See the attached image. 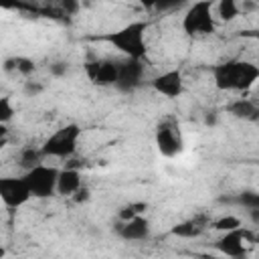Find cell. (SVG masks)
Returning a JSON list of instances; mask_svg holds the SVG:
<instances>
[{"label":"cell","instance_id":"4","mask_svg":"<svg viewBox=\"0 0 259 259\" xmlns=\"http://www.w3.org/2000/svg\"><path fill=\"white\" fill-rule=\"evenodd\" d=\"M79 136H81V130L79 125L75 123H69V125H63L59 130H55L42 144V154L49 156V158H71L77 150V142H79Z\"/></svg>","mask_w":259,"mask_h":259},{"label":"cell","instance_id":"22","mask_svg":"<svg viewBox=\"0 0 259 259\" xmlns=\"http://www.w3.org/2000/svg\"><path fill=\"white\" fill-rule=\"evenodd\" d=\"M12 113H14V109L10 105V99L8 97H2L0 99V121L2 123H8L12 119Z\"/></svg>","mask_w":259,"mask_h":259},{"label":"cell","instance_id":"24","mask_svg":"<svg viewBox=\"0 0 259 259\" xmlns=\"http://www.w3.org/2000/svg\"><path fill=\"white\" fill-rule=\"evenodd\" d=\"M255 101H257V103H259V87H257V89H255Z\"/></svg>","mask_w":259,"mask_h":259},{"label":"cell","instance_id":"10","mask_svg":"<svg viewBox=\"0 0 259 259\" xmlns=\"http://www.w3.org/2000/svg\"><path fill=\"white\" fill-rule=\"evenodd\" d=\"M247 245H249V235L241 227L239 229H233V231H227L217 241L219 251L225 253V255H229V257H241V255H245L247 253Z\"/></svg>","mask_w":259,"mask_h":259},{"label":"cell","instance_id":"23","mask_svg":"<svg viewBox=\"0 0 259 259\" xmlns=\"http://www.w3.org/2000/svg\"><path fill=\"white\" fill-rule=\"evenodd\" d=\"M73 200H75V202H85V200H89V188H87V186H81V188L73 194Z\"/></svg>","mask_w":259,"mask_h":259},{"label":"cell","instance_id":"3","mask_svg":"<svg viewBox=\"0 0 259 259\" xmlns=\"http://www.w3.org/2000/svg\"><path fill=\"white\" fill-rule=\"evenodd\" d=\"M212 0H196L182 16V30L188 36H204L212 34L217 28V20L212 14Z\"/></svg>","mask_w":259,"mask_h":259},{"label":"cell","instance_id":"20","mask_svg":"<svg viewBox=\"0 0 259 259\" xmlns=\"http://www.w3.org/2000/svg\"><path fill=\"white\" fill-rule=\"evenodd\" d=\"M144 208H146L144 204H136V202H132V204H127V206H123V208L119 210V221H130V219L142 214Z\"/></svg>","mask_w":259,"mask_h":259},{"label":"cell","instance_id":"6","mask_svg":"<svg viewBox=\"0 0 259 259\" xmlns=\"http://www.w3.org/2000/svg\"><path fill=\"white\" fill-rule=\"evenodd\" d=\"M0 198L10 208H18L24 202H28L32 198V192H30V186H28L24 174L0 178Z\"/></svg>","mask_w":259,"mask_h":259},{"label":"cell","instance_id":"18","mask_svg":"<svg viewBox=\"0 0 259 259\" xmlns=\"http://www.w3.org/2000/svg\"><path fill=\"white\" fill-rule=\"evenodd\" d=\"M239 227H241V219L235 217V214H227V217H221V219L214 221V229L217 231H223V233L233 231V229H239Z\"/></svg>","mask_w":259,"mask_h":259},{"label":"cell","instance_id":"14","mask_svg":"<svg viewBox=\"0 0 259 259\" xmlns=\"http://www.w3.org/2000/svg\"><path fill=\"white\" fill-rule=\"evenodd\" d=\"M227 111L239 119H257L259 117V103L249 97H239L227 105Z\"/></svg>","mask_w":259,"mask_h":259},{"label":"cell","instance_id":"1","mask_svg":"<svg viewBox=\"0 0 259 259\" xmlns=\"http://www.w3.org/2000/svg\"><path fill=\"white\" fill-rule=\"evenodd\" d=\"M212 81L221 91H247L259 83V67L243 59H229L212 67Z\"/></svg>","mask_w":259,"mask_h":259},{"label":"cell","instance_id":"21","mask_svg":"<svg viewBox=\"0 0 259 259\" xmlns=\"http://www.w3.org/2000/svg\"><path fill=\"white\" fill-rule=\"evenodd\" d=\"M140 2L146 4V6L158 8V10H168V8H174V6L182 4L184 0H140Z\"/></svg>","mask_w":259,"mask_h":259},{"label":"cell","instance_id":"2","mask_svg":"<svg viewBox=\"0 0 259 259\" xmlns=\"http://www.w3.org/2000/svg\"><path fill=\"white\" fill-rule=\"evenodd\" d=\"M146 22H130L123 28L107 34V40L125 57L142 59L146 55Z\"/></svg>","mask_w":259,"mask_h":259},{"label":"cell","instance_id":"15","mask_svg":"<svg viewBox=\"0 0 259 259\" xmlns=\"http://www.w3.org/2000/svg\"><path fill=\"white\" fill-rule=\"evenodd\" d=\"M241 12V4L237 0H219L214 6V14L221 22H233Z\"/></svg>","mask_w":259,"mask_h":259},{"label":"cell","instance_id":"19","mask_svg":"<svg viewBox=\"0 0 259 259\" xmlns=\"http://www.w3.org/2000/svg\"><path fill=\"white\" fill-rule=\"evenodd\" d=\"M12 69L16 71V73H20V75H30L32 71H34V63L30 61V59H22V57H18V59H12Z\"/></svg>","mask_w":259,"mask_h":259},{"label":"cell","instance_id":"17","mask_svg":"<svg viewBox=\"0 0 259 259\" xmlns=\"http://www.w3.org/2000/svg\"><path fill=\"white\" fill-rule=\"evenodd\" d=\"M42 150H32V148H24L22 152H20V166L24 168V170H30L32 166H36V164H40L42 162Z\"/></svg>","mask_w":259,"mask_h":259},{"label":"cell","instance_id":"13","mask_svg":"<svg viewBox=\"0 0 259 259\" xmlns=\"http://www.w3.org/2000/svg\"><path fill=\"white\" fill-rule=\"evenodd\" d=\"M83 186L81 180V172L75 168H63L59 170V178H57V192L63 196H73L79 188Z\"/></svg>","mask_w":259,"mask_h":259},{"label":"cell","instance_id":"9","mask_svg":"<svg viewBox=\"0 0 259 259\" xmlns=\"http://www.w3.org/2000/svg\"><path fill=\"white\" fill-rule=\"evenodd\" d=\"M89 79L97 85H115L119 77V63L117 61H89L85 65Z\"/></svg>","mask_w":259,"mask_h":259},{"label":"cell","instance_id":"25","mask_svg":"<svg viewBox=\"0 0 259 259\" xmlns=\"http://www.w3.org/2000/svg\"><path fill=\"white\" fill-rule=\"evenodd\" d=\"M253 36H255V38H257V40H259V28H257V30H255V34H253Z\"/></svg>","mask_w":259,"mask_h":259},{"label":"cell","instance_id":"16","mask_svg":"<svg viewBox=\"0 0 259 259\" xmlns=\"http://www.w3.org/2000/svg\"><path fill=\"white\" fill-rule=\"evenodd\" d=\"M202 229H204V227L200 225V221L190 219V221H184V223L176 225V227L172 229V233L178 235V237H182V239H194V237H198V235L202 233Z\"/></svg>","mask_w":259,"mask_h":259},{"label":"cell","instance_id":"12","mask_svg":"<svg viewBox=\"0 0 259 259\" xmlns=\"http://www.w3.org/2000/svg\"><path fill=\"white\" fill-rule=\"evenodd\" d=\"M117 233L125 241H144L150 237V223L148 219L138 214L130 221H121V225L117 227Z\"/></svg>","mask_w":259,"mask_h":259},{"label":"cell","instance_id":"7","mask_svg":"<svg viewBox=\"0 0 259 259\" xmlns=\"http://www.w3.org/2000/svg\"><path fill=\"white\" fill-rule=\"evenodd\" d=\"M156 146L160 150L162 156L166 158H174L182 152V134H180V127L174 119H164L160 121V125L156 127Z\"/></svg>","mask_w":259,"mask_h":259},{"label":"cell","instance_id":"11","mask_svg":"<svg viewBox=\"0 0 259 259\" xmlns=\"http://www.w3.org/2000/svg\"><path fill=\"white\" fill-rule=\"evenodd\" d=\"M142 59H125L123 63H119V77H117V87L123 91H132L134 87H138L144 79V65L140 63Z\"/></svg>","mask_w":259,"mask_h":259},{"label":"cell","instance_id":"8","mask_svg":"<svg viewBox=\"0 0 259 259\" xmlns=\"http://www.w3.org/2000/svg\"><path fill=\"white\" fill-rule=\"evenodd\" d=\"M152 87L156 93H160L168 99H174V97H180L184 93V77L178 69H170V71L156 75L152 79Z\"/></svg>","mask_w":259,"mask_h":259},{"label":"cell","instance_id":"5","mask_svg":"<svg viewBox=\"0 0 259 259\" xmlns=\"http://www.w3.org/2000/svg\"><path fill=\"white\" fill-rule=\"evenodd\" d=\"M24 178L30 186L32 196H36V198H47V196L57 192L59 170L55 166H49V164L40 162V164L32 166L30 170H24Z\"/></svg>","mask_w":259,"mask_h":259}]
</instances>
